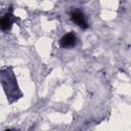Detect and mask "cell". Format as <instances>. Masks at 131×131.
Masks as SVG:
<instances>
[{
    "label": "cell",
    "mask_w": 131,
    "mask_h": 131,
    "mask_svg": "<svg viewBox=\"0 0 131 131\" xmlns=\"http://www.w3.org/2000/svg\"><path fill=\"white\" fill-rule=\"evenodd\" d=\"M13 20H14V17H13V15H12V13H10V12L6 13V14L2 17L1 23H0L1 30H2V31H7V30H9V29L11 28V25H12Z\"/></svg>",
    "instance_id": "obj_3"
},
{
    "label": "cell",
    "mask_w": 131,
    "mask_h": 131,
    "mask_svg": "<svg viewBox=\"0 0 131 131\" xmlns=\"http://www.w3.org/2000/svg\"><path fill=\"white\" fill-rule=\"evenodd\" d=\"M75 44H76V36L73 33H69L64 35L59 41V45L62 48H70L73 47Z\"/></svg>",
    "instance_id": "obj_2"
},
{
    "label": "cell",
    "mask_w": 131,
    "mask_h": 131,
    "mask_svg": "<svg viewBox=\"0 0 131 131\" xmlns=\"http://www.w3.org/2000/svg\"><path fill=\"white\" fill-rule=\"evenodd\" d=\"M71 18H72V20H73L75 24H77L80 28H82V29H87V28H88L87 20H86L84 14H83L81 11H79V10L73 11V12L71 13Z\"/></svg>",
    "instance_id": "obj_1"
}]
</instances>
